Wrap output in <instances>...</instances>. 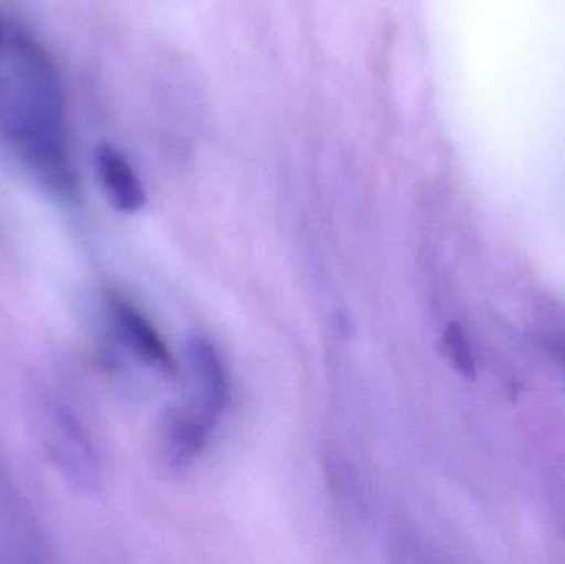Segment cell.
<instances>
[{
  "mask_svg": "<svg viewBox=\"0 0 565 564\" xmlns=\"http://www.w3.org/2000/svg\"><path fill=\"white\" fill-rule=\"evenodd\" d=\"M211 434L181 407H171L159 424L156 439L159 462L171 472L189 469L204 454Z\"/></svg>",
  "mask_w": 565,
  "mask_h": 564,
  "instance_id": "5b68a950",
  "label": "cell"
},
{
  "mask_svg": "<svg viewBox=\"0 0 565 564\" xmlns=\"http://www.w3.org/2000/svg\"><path fill=\"white\" fill-rule=\"evenodd\" d=\"M444 347L455 370L467 380H475L477 377V363H475L473 353H471L470 344H468L460 324H448L444 334Z\"/></svg>",
  "mask_w": 565,
  "mask_h": 564,
  "instance_id": "52a82bcc",
  "label": "cell"
},
{
  "mask_svg": "<svg viewBox=\"0 0 565 564\" xmlns=\"http://www.w3.org/2000/svg\"><path fill=\"white\" fill-rule=\"evenodd\" d=\"M43 439L63 477L82 492H95L102 483V466L95 444L75 414L63 404H46Z\"/></svg>",
  "mask_w": 565,
  "mask_h": 564,
  "instance_id": "7a4b0ae2",
  "label": "cell"
},
{
  "mask_svg": "<svg viewBox=\"0 0 565 564\" xmlns=\"http://www.w3.org/2000/svg\"><path fill=\"white\" fill-rule=\"evenodd\" d=\"M109 313L119 340L139 361L164 376L172 377L179 374L178 364L168 344L135 305L118 295H111Z\"/></svg>",
  "mask_w": 565,
  "mask_h": 564,
  "instance_id": "277c9868",
  "label": "cell"
},
{
  "mask_svg": "<svg viewBox=\"0 0 565 564\" xmlns=\"http://www.w3.org/2000/svg\"><path fill=\"white\" fill-rule=\"evenodd\" d=\"M184 357L185 396L178 406L212 433L224 416L231 394L227 370L205 337L189 338Z\"/></svg>",
  "mask_w": 565,
  "mask_h": 564,
  "instance_id": "3957f363",
  "label": "cell"
},
{
  "mask_svg": "<svg viewBox=\"0 0 565 564\" xmlns=\"http://www.w3.org/2000/svg\"><path fill=\"white\" fill-rule=\"evenodd\" d=\"M559 353H561V357H563V361L565 364V347L561 348Z\"/></svg>",
  "mask_w": 565,
  "mask_h": 564,
  "instance_id": "ba28073f",
  "label": "cell"
},
{
  "mask_svg": "<svg viewBox=\"0 0 565 564\" xmlns=\"http://www.w3.org/2000/svg\"><path fill=\"white\" fill-rule=\"evenodd\" d=\"M96 171L113 207L128 214L145 207V185L115 146L102 145L96 149Z\"/></svg>",
  "mask_w": 565,
  "mask_h": 564,
  "instance_id": "8992f818",
  "label": "cell"
},
{
  "mask_svg": "<svg viewBox=\"0 0 565 564\" xmlns=\"http://www.w3.org/2000/svg\"><path fill=\"white\" fill-rule=\"evenodd\" d=\"M0 155L45 194L68 199L78 175L62 75L49 49L0 10Z\"/></svg>",
  "mask_w": 565,
  "mask_h": 564,
  "instance_id": "6da1fadb",
  "label": "cell"
}]
</instances>
